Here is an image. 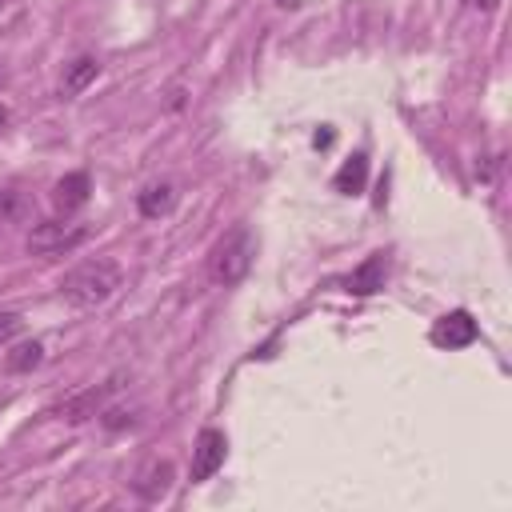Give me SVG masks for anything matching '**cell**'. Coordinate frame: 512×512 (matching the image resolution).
Returning a JSON list of instances; mask_svg holds the SVG:
<instances>
[{"label":"cell","instance_id":"3957f363","mask_svg":"<svg viewBox=\"0 0 512 512\" xmlns=\"http://www.w3.org/2000/svg\"><path fill=\"white\" fill-rule=\"evenodd\" d=\"M224 456H228V436L220 428H204L192 444V484L212 480L224 468Z\"/></svg>","mask_w":512,"mask_h":512},{"label":"cell","instance_id":"9a60e30c","mask_svg":"<svg viewBox=\"0 0 512 512\" xmlns=\"http://www.w3.org/2000/svg\"><path fill=\"white\" fill-rule=\"evenodd\" d=\"M20 332V316L16 312H0V344H8Z\"/></svg>","mask_w":512,"mask_h":512},{"label":"cell","instance_id":"8fae6325","mask_svg":"<svg viewBox=\"0 0 512 512\" xmlns=\"http://www.w3.org/2000/svg\"><path fill=\"white\" fill-rule=\"evenodd\" d=\"M100 76V60L96 56H76L68 68H64V80H60V96H80L92 80Z\"/></svg>","mask_w":512,"mask_h":512},{"label":"cell","instance_id":"d6986e66","mask_svg":"<svg viewBox=\"0 0 512 512\" xmlns=\"http://www.w3.org/2000/svg\"><path fill=\"white\" fill-rule=\"evenodd\" d=\"M4 124H8V108L0 104V132H4Z\"/></svg>","mask_w":512,"mask_h":512},{"label":"cell","instance_id":"52a82bcc","mask_svg":"<svg viewBox=\"0 0 512 512\" xmlns=\"http://www.w3.org/2000/svg\"><path fill=\"white\" fill-rule=\"evenodd\" d=\"M116 388H120V376H112V380H104V384H96V388H84V392H76V396H68V400L60 404V420L84 424L88 416L104 412V404H108V396H112Z\"/></svg>","mask_w":512,"mask_h":512},{"label":"cell","instance_id":"5bb4252c","mask_svg":"<svg viewBox=\"0 0 512 512\" xmlns=\"http://www.w3.org/2000/svg\"><path fill=\"white\" fill-rule=\"evenodd\" d=\"M24 212H28V200L16 188H4L0 192V220H20Z\"/></svg>","mask_w":512,"mask_h":512},{"label":"cell","instance_id":"30bf717a","mask_svg":"<svg viewBox=\"0 0 512 512\" xmlns=\"http://www.w3.org/2000/svg\"><path fill=\"white\" fill-rule=\"evenodd\" d=\"M364 184H368V156H364V152H352V156L340 164V172L332 176V188H336L340 196H360Z\"/></svg>","mask_w":512,"mask_h":512},{"label":"cell","instance_id":"ffe728a7","mask_svg":"<svg viewBox=\"0 0 512 512\" xmlns=\"http://www.w3.org/2000/svg\"><path fill=\"white\" fill-rule=\"evenodd\" d=\"M276 4H280V8H296L300 0H276Z\"/></svg>","mask_w":512,"mask_h":512},{"label":"cell","instance_id":"e0dca14e","mask_svg":"<svg viewBox=\"0 0 512 512\" xmlns=\"http://www.w3.org/2000/svg\"><path fill=\"white\" fill-rule=\"evenodd\" d=\"M332 144V132H316V148H328Z\"/></svg>","mask_w":512,"mask_h":512},{"label":"cell","instance_id":"4fadbf2b","mask_svg":"<svg viewBox=\"0 0 512 512\" xmlns=\"http://www.w3.org/2000/svg\"><path fill=\"white\" fill-rule=\"evenodd\" d=\"M44 360V344L40 340H24V344H16L12 352H8V372H32L36 364Z\"/></svg>","mask_w":512,"mask_h":512},{"label":"cell","instance_id":"7c38bea8","mask_svg":"<svg viewBox=\"0 0 512 512\" xmlns=\"http://www.w3.org/2000/svg\"><path fill=\"white\" fill-rule=\"evenodd\" d=\"M144 500H160L168 488H172V464L168 460H152L140 476H136V484H132Z\"/></svg>","mask_w":512,"mask_h":512},{"label":"cell","instance_id":"277c9868","mask_svg":"<svg viewBox=\"0 0 512 512\" xmlns=\"http://www.w3.org/2000/svg\"><path fill=\"white\" fill-rule=\"evenodd\" d=\"M476 336H480V324H476L472 312H464V308L444 312V316L432 324V332H428V340H432L436 348H468Z\"/></svg>","mask_w":512,"mask_h":512},{"label":"cell","instance_id":"ba28073f","mask_svg":"<svg viewBox=\"0 0 512 512\" xmlns=\"http://www.w3.org/2000/svg\"><path fill=\"white\" fill-rule=\"evenodd\" d=\"M88 192H92L88 172H68V176L56 180V188H52V204H56V212L72 216V212H80V208L88 204Z\"/></svg>","mask_w":512,"mask_h":512},{"label":"cell","instance_id":"ac0fdd59","mask_svg":"<svg viewBox=\"0 0 512 512\" xmlns=\"http://www.w3.org/2000/svg\"><path fill=\"white\" fill-rule=\"evenodd\" d=\"M476 4H480V8H484V12H492V8H496V4H500V0H476Z\"/></svg>","mask_w":512,"mask_h":512},{"label":"cell","instance_id":"9c48e42d","mask_svg":"<svg viewBox=\"0 0 512 512\" xmlns=\"http://www.w3.org/2000/svg\"><path fill=\"white\" fill-rule=\"evenodd\" d=\"M136 208H140V216H148V220H160V216H168V212L176 208V184H168V180H156V184L140 188V192H136Z\"/></svg>","mask_w":512,"mask_h":512},{"label":"cell","instance_id":"7a4b0ae2","mask_svg":"<svg viewBox=\"0 0 512 512\" xmlns=\"http://www.w3.org/2000/svg\"><path fill=\"white\" fill-rule=\"evenodd\" d=\"M252 256H256V236H252L244 224H236V228L212 248V256H208V276H212V284H220V288L240 284V280L248 276V268H252Z\"/></svg>","mask_w":512,"mask_h":512},{"label":"cell","instance_id":"8992f818","mask_svg":"<svg viewBox=\"0 0 512 512\" xmlns=\"http://www.w3.org/2000/svg\"><path fill=\"white\" fill-rule=\"evenodd\" d=\"M84 240V228L80 224H60V220H48V224H36L28 232V248L40 252V256H52V252H68Z\"/></svg>","mask_w":512,"mask_h":512},{"label":"cell","instance_id":"6da1fadb","mask_svg":"<svg viewBox=\"0 0 512 512\" xmlns=\"http://www.w3.org/2000/svg\"><path fill=\"white\" fill-rule=\"evenodd\" d=\"M124 272L112 256H92V260H80L64 280H60V296L72 304V308H96L104 300H112V292L120 288Z\"/></svg>","mask_w":512,"mask_h":512},{"label":"cell","instance_id":"5b68a950","mask_svg":"<svg viewBox=\"0 0 512 512\" xmlns=\"http://www.w3.org/2000/svg\"><path fill=\"white\" fill-rule=\"evenodd\" d=\"M388 252H372L364 256L348 276H344V292L348 296H376L384 284H388Z\"/></svg>","mask_w":512,"mask_h":512},{"label":"cell","instance_id":"2e32d148","mask_svg":"<svg viewBox=\"0 0 512 512\" xmlns=\"http://www.w3.org/2000/svg\"><path fill=\"white\" fill-rule=\"evenodd\" d=\"M104 424H108V428H120V424H132V412H104Z\"/></svg>","mask_w":512,"mask_h":512}]
</instances>
